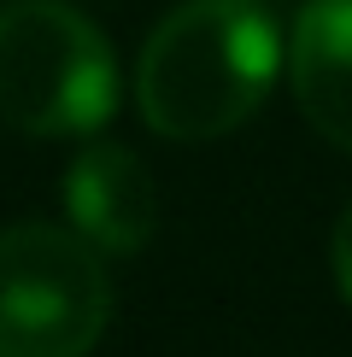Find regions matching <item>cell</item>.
I'll return each mask as SVG.
<instances>
[{
	"mask_svg": "<svg viewBox=\"0 0 352 357\" xmlns=\"http://www.w3.org/2000/svg\"><path fill=\"white\" fill-rule=\"evenodd\" d=\"M276 70L282 41L253 0H188L147 36L135 106L165 141H217L264 106Z\"/></svg>",
	"mask_w": 352,
	"mask_h": 357,
	"instance_id": "1",
	"label": "cell"
},
{
	"mask_svg": "<svg viewBox=\"0 0 352 357\" xmlns=\"http://www.w3.org/2000/svg\"><path fill=\"white\" fill-rule=\"evenodd\" d=\"M112 322L100 246L59 222L0 229V357H88Z\"/></svg>",
	"mask_w": 352,
	"mask_h": 357,
	"instance_id": "3",
	"label": "cell"
},
{
	"mask_svg": "<svg viewBox=\"0 0 352 357\" xmlns=\"http://www.w3.org/2000/svg\"><path fill=\"white\" fill-rule=\"evenodd\" d=\"M117 112V59L82 12L18 0L0 12V123L24 135H94Z\"/></svg>",
	"mask_w": 352,
	"mask_h": 357,
	"instance_id": "2",
	"label": "cell"
},
{
	"mask_svg": "<svg viewBox=\"0 0 352 357\" xmlns=\"http://www.w3.org/2000/svg\"><path fill=\"white\" fill-rule=\"evenodd\" d=\"M65 211L88 246L135 252V246H147V234L159 222V193H153L147 165L129 146L94 141L65 176Z\"/></svg>",
	"mask_w": 352,
	"mask_h": 357,
	"instance_id": "4",
	"label": "cell"
},
{
	"mask_svg": "<svg viewBox=\"0 0 352 357\" xmlns=\"http://www.w3.org/2000/svg\"><path fill=\"white\" fill-rule=\"evenodd\" d=\"M288 82L305 123L352 153V0H311L293 24Z\"/></svg>",
	"mask_w": 352,
	"mask_h": 357,
	"instance_id": "5",
	"label": "cell"
},
{
	"mask_svg": "<svg viewBox=\"0 0 352 357\" xmlns=\"http://www.w3.org/2000/svg\"><path fill=\"white\" fill-rule=\"evenodd\" d=\"M335 281H341V293L352 305V199H346L341 222H335Z\"/></svg>",
	"mask_w": 352,
	"mask_h": 357,
	"instance_id": "6",
	"label": "cell"
}]
</instances>
